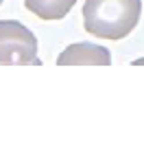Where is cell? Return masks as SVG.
Segmentation results:
<instances>
[{"mask_svg":"<svg viewBox=\"0 0 144 149\" xmlns=\"http://www.w3.org/2000/svg\"><path fill=\"white\" fill-rule=\"evenodd\" d=\"M140 0H85L83 26L101 40H122L140 22Z\"/></svg>","mask_w":144,"mask_h":149,"instance_id":"1","label":"cell"},{"mask_svg":"<svg viewBox=\"0 0 144 149\" xmlns=\"http://www.w3.org/2000/svg\"><path fill=\"white\" fill-rule=\"evenodd\" d=\"M0 64H42L35 33L18 20H0Z\"/></svg>","mask_w":144,"mask_h":149,"instance_id":"2","label":"cell"},{"mask_svg":"<svg viewBox=\"0 0 144 149\" xmlns=\"http://www.w3.org/2000/svg\"><path fill=\"white\" fill-rule=\"evenodd\" d=\"M109 66L112 53L105 46H98L92 42H76L65 46V51L57 57V66Z\"/></svg>","mask_w":144,"mask_h":149,"instance_id":"3","label":"cell"},{"mask_svg":"<svg viewBox=\"0 0 144 149\" xmlns=\"http://www.w3.org/2000/svg\"><path fill=\"white\" fill-rule=\"evenodd\" d=\"M74 5L76 0H24V7L42 20H61Z\"/></svg>","mask_w":144,"mask_h":149,"instance_id":"4","label":"cell"},{"mask_svg":"<svg viewBox=\"0 0 144 149\" xmlns=\"http://www.w3.org/2000/svg\"><path fill=\"white\" fill-rule=\"evenodd\" d=\"M133 66H144V57H138V59H133Z\"/></svg>","mask_w":144,"mask_h":149,"instance_id":"5","label":"cell"},{"mask_svg":"<svg viewBox=\"0 0 144 149\" xmlns=\"http://www.w3.org/2000/svg\"><path fill=\"white\" fill-rule=\"evenodd\" d=\"M0 5H2V0H0Z\"/></svg>","mask_w":144,"mask_h":149,"instance_id":"6","label":"cell"}]
</instances>
